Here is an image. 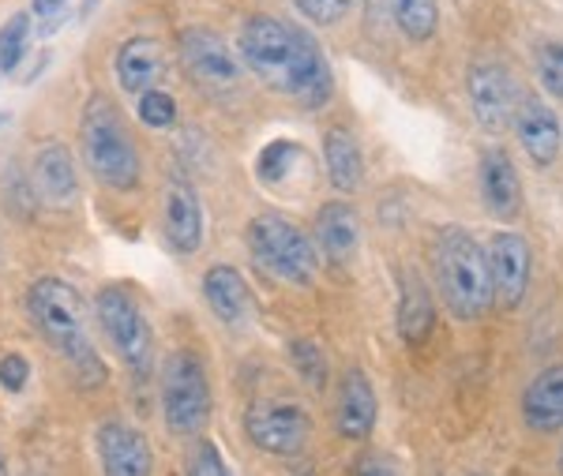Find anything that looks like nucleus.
I'll return each mask as SVG.
<instances>
[{
  "label": "nucleus",
  "mask_w": 563,
  "mask_h": 476,
  "mask_svg": "<svg viewBox=\"0 0 563 476\" xmlns=\"http://www.w3.org/2000/svg\"><path fill=\"white\" fill-rule=\"evenodd\" d=\"M519 84L515 76L504 68V64L481 60L470 68V106H474V117L485 132H507L515 124V109H519Z\"/></svg>",
  "instance_id": "9d476101"
},
{
  "label": "nucleus",
  "mask_w": 563,
  "mask_h": 476,
  "mask_svg": "<svg viewBox=\"0 0 563 476\" xmlns=\"http://www.w3.org/2000/svg\"><path fill=\"white\" fill-rule=\"evenodd\" d=\"M162 413L174 435H196L211 420V379L196 353H174L162 368Z\"/></svg>",
  "instance_id": "423d86ee"
},
{
  "label": "nucleus",
  "mask_w": 563,
  "mask_h": 476,
  "mask_svg": "<svg viewBox=\"0 0 563 476\" xmlns=\"http://www.w3.org/2000/svg\"><path fill=\"white\" fill-rule=\"evenodd\" d=\"M31 42V12H15L0 26V71H15Z\"/></svg>",
  "instance_id": "393cba45"
},
{
  "label": "nucleus",
  "mask_w": 563,
  "mask_h": 476,
  "mask_svg": "<svg viewBox=\"0 0 563 476\" xmlns=\"http://www.w3.org/2000/svg\"><path fill=\"white\" fill-rule=\"evenodd\" d=\"M95 311H98V326L106 331L109 345H113L117 356L124 361V368H129L135 379L151 375L154 334H151V323H147V316H143V308L132 300V292H124L121 286H109L98 292Z\"/></svg>",
  "instance_id": "0eeeda50"
},
{
  "label": "nucleus",
  "mask_w": 563,
  "mask_h": 476,
  "mask_svg": "<svg viewBox=\"0 0 563 476\" xmlns=\"http://www.w3.org/2000/svg\"><path fill=\"white\" fill-rule=\"evenodd\" d=\"M0 476H4V457H0Z\"/></svg>",
  "instance_id": "c9c22d12"
},
{
  "label": "nucleus",
  "mask_w": 563,
  "mask_h": 476,
  "mask_svg": "<svg viewBox=\"0 0 563 476\" xmlns=\"http://www.w3.org/2000/svg\"><path fill=\"white\" fill-rule=\"evenodd\" d=\"M98 457H102L106 476H151L154 469L147 435L121 420H106L98 428Z\"/></svg>",
  "instance_id": "f8f14e48"
},
{
  "label": "nucleus",
  "mask_w": 563,
  "mask_h": 476,
  "mask_svg": "<svg viewBox=\"0 0 563 476\" xmlns=\"http://www.w3.org/2000/svg\"><path fill=\"white\" fill-rule=\"evenodd\" d=\"M308 413L297 401H252L249 413H244V432L263 454H297L308 443Z\"/></svg>",
  "instance_id": "1a4fd4ad"
},
{
  "label": "nucleus",
  "mask_w": 563,
  "mask_h": 476,
  "mask_svg": "<svg viewBox=\"0 0 563 476\" xmlns=\"http://www.w3.org/2000/svg\"><path fill=\"white\" fill-rule=\"evenodd\" d=\"M301 8L305 20L320 23V26H331V23H342L350 15L353 0H294Z\"/></svg>",
  "instance_id": "c756f323"
},
{
  "label": "nucleus",
  "mask_w": 563,
  "mask_h": 476,
  "mask_svg": "<svg viewBox=\"0 0 563 476\" xmlns=\"http://www.w3.org/2000/svg\"><path fill=\"white\" fill-rule=\"evenodd\" d=\"M140 121L147 128H169L177 121V102L162 90H147L140 95Z\"/></svg>",
  "instance_id": "cd10ccee"
},
{
  "label": "nucleus",
  "mask_w": 563,
  "mask_h": 476,
  "mask_svg": "<svg viewBox=\"0 0 563 476\" xmlns=\"http://www.w3.org/2000/svg\"><path fill=\"white\" fill-rule=\"evenodd\" d=\"M560 476H563V451H560Z\"/></svg>",
  "instance_id": "f704fd0d"
},
{
  "label": "nucleus",
  "mask_w": 563,
  "mask_h": 476,
  "mask_svg": "<svg viewBox=\"0 0 563 476\" xmlns=\"http://www.w3.org/2000/svg\"><path fill=\"white\" fill-rule=\"evenodd\" d=\"M376 390H372V379L368 372L361 368H350L346 375H342V390H339V413H334V420H339V432L353 439V443H361L372 428H376Z\"/></svg>",
  "instance_id": "dca6fc26"
},
{
  "label": "nucleus",
  "mask_w": 563,
  "mask_h": 476,
  "mask_svg": "<svg viewBox=\"0 0 563 476\" xmlns=\"http://www.w3.org/2000/svg\"><path fill=\"white\" fill-rule=\"evenodd\" d=\"M188 476H233V473L225 469V462L214 443H199L196 451L188 454Z\"/></svg>",
  "instance_id": "7c9ffc66"
},
{
  "label": "nucleus",
  "mask_w": 563,
  "mask_h": 476,
  "mask_svg": "<svg viewBox=\"0 0 563 476\" xmlns=\"http://www.w3.org/2000/svg\"><path fill=\"white\" fill-rule=\"evenodd\" d=\"M323 166L327 177L339 191H353L365 177V158H361V146L357 140L346 132V128H331L323 135Z\"/></svg>",
  "instance_id": "4be33fe9"
},
{
  "label": "nucleus",
  "mask_w": 563,
  "mask_h": 476,
  "mask_svg": "<svg viewBox=\"0 0 563 476\" xmlns=\"http://www.w3.org/2000/svg\"><path fill=\"white\" fill-rule=\"evenodd\" d=\"M435 286H440L443 305L459 319H481L488 316L496 300L493 270H488V255L481 252L474 233L451 225L435 241Z\"/></svg>",
  "instance_id": "7ed1b4c3"
},
{
  "label": "nucleus",
  "mask_w": 563,
  "mask_h": 476,
  "mask_svg": "<svg viewBox=\"0 0 563 476\" xmlns=\"http://www.w3.org/2000/svg\"><path fill=\"white\" fill-rule=\"evenodd\" d=\"M357 476H398V473L390 469L387 462H376V457H372V462L361 465V473H357Z\"/></svg>",
  "instance_id": "72a5a7b5"
},
{
  "label": "nucleus",
  "mask_w": 563,
  "mask_h": 476,
  "mask_svg": "<svg viewBox=\"0 0 563 476\" xmlns=\"http://www.w3.org/2000/svg\"><path fill=\"white\" fill-rule=\"evenodd\" d=\"M316 241H320V248L331 263L353 259V252L361 248L357 214L346 203H327L320 210V218H316Z\"/></svg>",
  "instance_id": "412c9836"
},
{
  "label": "nucleus",
  "mask_w": 563,
  "mask_h": 476,
  "mask_svg": "<svg viewBox=\"0 0 563 476\" xmlns=\"http://www.w3.org/2000/svg\"><path fill=\"white\" fill-rule=\"evenodd\" d=\"M522 417L533 432H560L563 428V364L544 368L538 379L526 387Z\"/></svg>",
  "instance_id": "6ab92c4d"
},
{
  "label": "nucleus",
  "mask_w": 563,
  "mask_h": 476,
  "mask_svg": "<svg viewBox=\"0 0 563 476\" xmlns=\"http://www.w3.org/2000/svg\"><path fill=\"white\" fill-rule=\"evenodd\" d=\"M79 140H84V158L87 169L95 173V180H102L113 191H129L140 185V151H135V140L129 124H124L121 109L106 95H95L84 106Z\"/></svg>",
  "instance_id": "20e7f679"
},
{
  "label": "nucleus",
  "mask_w": 563,
  "mask_h": 476,
  "mask_svg": "<svg viewBox=\"0 0 563 476\" xmlns=\"http://www.w3.org/2000/svg\"><path fill=\"white\" fill-rule=\"evenodd\" d=\"M34 185H38L42 199L53 207H68L79 196V177H76V162L65 146L49 143L42 146V154L34 158Z\"/></svg>",
  "instance_id": "aec40b11"
},
{
  "label": "nucleus",
  "mask_w": 563,
  "mask_h": 476,
  "mask_svg": "<svg viewBox=\"0 0 563 476\" xmlns=\"http://www.w3.org/2000/svg\"><path fill=\"white\" fill-rule=\"evenodd\" d=\"M249 252L263 270L289 286H312L320 259H316V244L282 214H260L249 222Z\"/></svg>",
  "instance_id": "39448f33"
},
{
  "label": "nucleus",
  "mask_w": 563,
  "mask_h": 476,
  "mask_svg": "<svg viewBox=\"0 0 563 476\" xmlns=\"http://www.w3.org/2000/svg\"><path fill=\"white\" fill-rule=\"evenodd\" d=\"M180 64L192 76V84L203 95H225V90H238L244 79V64L238 53L230 49L218 34L207 26H188L180 34Z\"/></svg>",
  "instance_id": "6e6552de"
},
{
  "label": "nucleus",
  "mask_w": 563,
  "mask_h": 476,
  "mask_svg": "<svg viewBox=\"0 0 563 476\" xmlns=\"http://www.w3.org/2000/svg\"><path fill=\"white\" fill-rule=\"evenodd\" d=\"M207 305L225 326H244L252 319V289L233 267H211L203 278Z\"/></svg>",
  "instance_id": "a211bd4d"
},
{
  "label": "nucleus",
  "mask_w": 563,
  "mask_h": 476,
  "mask_svg": "<svg viewBox=\"0 0 563 476\" xmlns=\"http://www.w3.org/2000/svg\"><path fill=\"white\" fill-rule=\"evenodd\" d=\"M162 225H166V236L177 252L192 255L203 244V210H199V199L188 180L169 177L166 196H162Z\"/></svg>",
  "instance_id": "ddd939ff"
},
{
  "label": "nucleus",
  "mask_w": 563,
  "mask_h": 476,
  "mask_svg": "<svg viewBox=\"0 0 563 476\" xmlns=\"http://www.w3.org/2000/svg\"><path fill=\"white\" fill-rule=\"evenodd\" d=\"M68 0H34V15L38 20H57L60 12H65Z\"/></svg>",
  "instance_id": "473e14b6"
},
{
  "label": "nucleus",
  "mask_w": 563,
  "mask_h": 476,
  "mask_svg": "<svg viewBox=\"0 0 563 476\" xmlns=\"http://www.w3.org/2000/svg\"><path fill=\"white\" fill-rule=\"evenodd\" d=\"M297 154H301V146L289 143V140L267 143L260 151V162H256L260 180H267V185H278V180H286L289 169H294V162H297Z\"/></svg>",
  "instance_id": "a878e982"
},
{
  "label": "nucleus",
  "mask_w": 563,
  "mask_h": 476,
  "mask_svg": "<svg viewBox=\"0 0 563 476\" xmlns=\"http://www.w3.org/2000/svg\"><path fill=\"white\" fill-rule=\"evenodd\" d=\"M26 379H31V364H26L20 353H4V356H0V387L20 394L26 387Z\"/></svg>",
  "instance_id": "2f4dec72"
},
{
  "label": "nucleus",
  "mask_w": 563,
  "mask_h": 476,
  "mask_svg": "<svg viewBox=\"0 0 563 476\" xmlns=\"http://www.w3.org/2000/svg\"><path fill=\"white\" fill-rule=\"evenodd\" d=\"M538 76L552 98H563V42H544L538 49Z\"/></svg>",
  "instance_id": "bb28decb"
},
{
  "label": "nucleus",
  "mask_w": 563,
  "mask_h": 476,
  "mask_svg": "<svg viewBox=\"0 0 563 476\" xmlns=\"http://www.w3.org/2000/svg\"><path fill=\"white\" fill-rule=\"evenodd\" d=\"M387 4L406 38L424 42L435 34V23H440V4L435 0H387Z\"/></svg>",
  "instance_id": "b1692460"
},
{
  "label": "nucleus",
  "mask_w": 563,
  "mask_h": 476,
  "mask_svg": "<svg viewBox=\"0 0 563 476\" xmlns=\"http://www.w3.org/2000/svg\"><path fill=\"white\" fill-rule=\"evenodd\" d=\"M515 132H519V143L530 154L533 166H552L560 158V143H563L560 117L541 98H522L519 109H515Z\"/></svg>",
  "instance_id": "4468645a"
},
{
  "label": "nucleus",
  "mask_w": 563,
  "mask_h": 476,
  "mask_svg": "<svg viewBox=\"0 0 563 476\" xmlns=\"http://www.w3.org/2000/svg\"><path fill=\"white\" fill-rule=\"evenodd\" d=\"M113 71H117V84H121L124 95H147V90H158L162 76H166V53L154 38H129L117 49V60H113Z\"/></svg>",
  "instance_id": "2eb2a0df"
},
{
  "label": "nucleus",
  "mask_w": 563,
  "mask_h": 476,
  "mask_svg": "<svg viewBox=\"0 0 563 476\" xmlns=\"http://www.w3.org/2000/svg\"><path fill=\"white\" fill-rule=\"evenodd\" d=\"M0 121H4V117H0Z\"/></svg>",
  "instance_id": "e433bc0d"
},
{
  "label": "nucleus",
  "mask_w": 563,
  "mask_h": 476,
  "mask_svg": "<svg viewBox=\"0 0 563 476\" xmlns=\"http://www.w3.org/2000/svg\"><path fill=\"white\" fill-rule=\"evenodd\" d=\"M289 353H294L297 372H301L316 390H323V379H327V361H323L320 345H316V342H294V345H289Z\"/></svg>",
  "instance_id": "c85d7f7f"
},
{
  "label": "nucleus",
  "mask_w": 563,
  "mask_h": 476,
  "mask_svg": "<svg viewBox=\"0 0 563 476\" xmlns=\"http://www.w3.org/2000/svg\"><path fill=\"white\" fill-rule=\"evenodd\" d=\"M398 331L406 342H421L432 331V292L417 274H398Z\"/></svg>",
  "instance_id": "5701e85b"
},
{
  "label": "nucleus",
  "mask_w": 563,
  "mask_h": 476,
  "mask_svg": "<svg viewBox=\"0 0 563 476\" xmlns=\"http://www.w3.org/2000/svg\"><path fill=\"white\" fill-rule=\"evenodd\" d=\"M241 64L305 109H320L334 95V76L320 42L278 15H252L241 26Z\"/></svg>",
  "instance_id": "f257e3e1"
},
{
  "label": "nucleus",
  "mask_w": 563,
  "mask_h": 476,
  "mask_svg": "<svg viewBox=\"0 0 563 476\" xmlns=\"http://www.w3.org/2000/svg\"><path fill=\"white\" fill-rule=\"evenodd\" d=\"M481 196H485V207L496 218H515L522 210L519 169H515V162L499 146L485 151V158H481Z\"/></svg>",
  "instance_id": "f3484780"
},
{
  "label": "nucleus",
  "mask_w": 563,
  "mask_h": 476,
  "mask_svg": "<svg viewBox=\"0 0 563 476\" xmlns=\"http://www.w3.org/2000/svg\"><path fill=\"white\" fill-rule=\"evenodd\" d=\"M26 311H31L34 326L42 331L45 342L68 361V368L76 372L79 383H87V387L106 383V364L98 356L95 337H90L87 305L76 286H68L60 278H38L26 292Z\"/></svg>",
  "instance_id": "f03ea898"
},
{
  "label": "nucleus",
  "mask_w": 563,
  "mask_h": 476,
  "mask_svg": "<svg viewBox=\"0 0 563 476\" xmlns=\"http://www.w3.org/2000/svg\"><path fill=\"white\" fill-rule=\"evenodd\" d=\"M488 270H493V289L504 308H519L526 289H530V244L519 233H496L488 248Z\"/></svg>",
  "instance_id": "9b49d317"
}]
</instances>
